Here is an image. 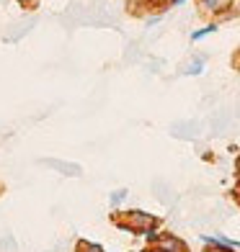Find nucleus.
<instances>
[{"label":"nucleus","instance_id":"1","mask_svg":"<svg viewBox=\"0 0 240 252\" xmlns=\"http://www.w3.org/2000/svg\"><path fill=\"white\" fill-rule=\"evenodd\" d=\"M155 224H158V219L145 211H129V214H124V219H119V226L127 229V232H134V234L153 232Z\"/></svg>","mask_w":240,"mask_h":252},{"label":"nucleus","instance_id":"2","mask_svg":"<svg viewBox=\"0 0 240 252\" xmlns=\"http://www.w3.org/2000/svg\"><path fill=\"white\" fill-rule=\"evenodd\" d=\"M181 250H184V245H181L176 237L163 234V237L155 242V250H153V252H181Z\"/></svg>","mask_w":240,"mask_h":252},{"label":"nucleus","instance_id":"3","mask_svg":"<svg viewBox=\"0 0 240 252\" xmlns=\"http://www.w3.org/2000/svg\"><path fill=\"white\" fill-rule=\"evenodd\" d=\"M204 242H209V245H212V247H209L207 252H235L233 247L222 245V242H220V239H217V237H204Z\"/></svg>","mask_w":240,"mask_h":252},{"label":"nucleus","instance_id":"4","mask_svg":"<svg viewBox=\"0 0 240 252\" xmlns=\"http://www.w3.org/2000/svg\"><path fill=\"white\" fill-rule=\"evenodd\" d=\"M78 252H104V247L93 245V242H80V245H78Z\"/></svg>","mask_w":240,"mask_h":252},{"label":"nucleus","instance_id":"5","mask_svg":"<svg viewBox=\"0 0 240 252\" xmlns=\"http://www.w3.org/2000/svg\"><path fill=\"white\" fill-rule=\"evenodd\" d=\"M220 3L222 0H201V8L204 10H220Z\"/></svg>","mask_w":240,"mask_h":252},{"label":"nucleus","instance_id":"6","mask_svg":"<svg viewBox=\"0 0 240 252\" xmlns=\"http://www.w3.org/2000/svg\"><path fill=\"white\" fill-rule=\"evenodd\" d=\"M214 29H217V26H204L201 31H197V33H194L191 39H194V41H199V39H204V36H207V33H212Z\"/></svg>","mask_w":240,"mask_h":252},{"label":"nucleus","instance_id":"7","mask_svg":"<svg viewBox=\"0 0 240 252\" xmlns=\"http://www.w3.org/2000/svg\"><path fill=\"white\" fill-rule=\"evenodd\" d=\"M124 196H127V193H124V190H117V193H114V196H111V203L117 206L119 201H124Z\"/></svg>","mask_w":240,"mask_h":252},{"label":"nucleus","instance_id":"8","mask_svg":"<svg viewBox=\"0 0 240 252\" xmlns=\"http://www.w3.org/2000/svg\"><path fill=\"white\" fill-rule=\"evenodd\" d=\"M199 72H201V60H199V62H194V64L189 67V75H199Z\"/></svg>","mask_w":240,"mask_h":252},{"label":"nucleus","instance_id":"9","mask_svg":"<svg viewBox=\"0 0 240 252\" xmlns=\"http://www.w3.org/2000/svg\"><path fill=\"white\" fill-rule=\"evenodd\" d=\"M181 3H184V0H173V5H181Z\"/></svg>","mask_w":240,"mask_h":252},{"label":"nucleus","instance_id":"10","mask_svg":"<svg viewBox=\"0 0 240 252\" xmlns=\"http://www.w3.org/2000/svg\"><path fill=\"white\" fill-rule=\"evenodd\" d=\"M238 173H240V157H238Z\"/></svg>","mask_w":240,"mask_h":252},{"label":"nucleus","instance_id":"11","mask_svg":"<svg viewBox=\"0 0 240 252\" xmlns=\"http://www.w3.org/2000/svg\"><path fill=\"white\" fill-rule=\"evenodd\" d=\"M238 198H240V190H238Z\"/></svg>","mask_w":240,"mask_h":252}]
</instances>
